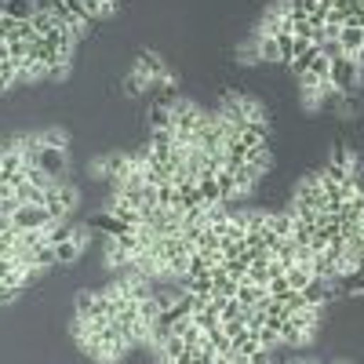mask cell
<instances>
[{"mask_svg": "<svg viewBox=\"0 0 364 364\" xmlns=\"http://www.w3.org/2000/svg\"><path fill=\"white\" fill-rule=\"evenodd\" d=\"M339 364H343V360H339Z\"/></svg>", "mask_w": 364, "mask_h": 364, "instance_id": "31", "label": "cell"}, {"mask_svg": "<svg viewBox=\"0 0 364 364\" xmlns=\"http://www.w3.org/2000/svg\"><path fill=\"white\" fill-rule=\"evenodd\" d=\"M22 295V288H15V284H8V281H0V306H8V302H15Z\"/></svg>", "mask_w": 364, "mask_h": 364, "instance_id": "26", "label": "cell"}, {"mask_svg": "<svg viewBox=\"0 0 364 364\" xmlns=\"http://www.w3.org/2000/svg\"><path fill=\"white\" fill-rule=\"evenodd\" d=\"M18 84V66L11 63V58H0V91H8Z\"/></svg>", "mask_w": 364, "mask_h": 364, "instance_id": "22", "label": "cell"}, {"mask_svg": "<svg viewBox=\"0 0 364 364\" xmlns=\"http://www.w3.org/2000/svg\"><path fill=\"white\" fill-rule=\"evenodd\" d=\"M321 8V0H288V15L291 18H310Z\"/></svg>", "mask_w": 364, "mask_h": 364, "instance_id": "21", "label": "cell"}, {"mask_svg": "<svg viewBox=\"0 0 364 364\" xmlns=\"http://www.w3.org/2000/svg\"><path fill=\"white\" fill-rule=\"evenodd\" d=\"M70 70H73V55L70 51H55L48 58V80H63V77H70Z\"/></svg>", "mask_w": 364, "mask_h": 364, "instance_id": "14", "label": "cell"}, {"mask_svg": "<svg viewBox=\"0 0 364 364\" xmlns=\"http://www.w3.org/2000/svg\"><path fill=\"white\" fill-rule=\"evenodd\" d=\"M29 80H48V63L41 55H26L18 63V84H29Z\"/></svg>", "mask_w": 364, "mask_h": 364, "instance_id": "5", "label": "cell"}, {"mask_svg": "<svg viewBox=\"0 0 364 364\" xmlns=\"http://www.w3.org/2000/svg\"><path fill=\"white\" fill-rule=\"evenodd\" d=\"M237 58H240V63H252V66H262V58H259V48H255V41H252L248 48H240V51H237Z\"/></svg>", "mask_w": 364, "mask_h": 364, "instance_id": "25", "label": "cell"}, {"mask_svg": "<svg viewBox=\"0 0 364 364\" xmlns=\"http://www.w3.org/2000/svg\"><path fill=\"white\" fill-rule=\"evenodd\" d=\"M266 230L277 233L281 240H291V233H295V215H291V211H269V215H266Z\"/></svg>", "mask_w": 364, "mask_h": 364, "instance_id": "6", "label": "cell"}, {"mask_svg": "<svg viewBox=\"0 0 364 364\" xmlns=\"http://www.w3.org/2000/svg\"><path fill=\"white\" fill-rule=\"evenodd\" d=\"M73 314L77 317H84V321H91V314H95V291H77V302H73Z\"/></svg>", "mask_w": 364, "mask_h": 364, "instance_id": "19", "label": "cell"}, {"mask_svg": "<svg viewBox=\"0 0 364 364\" xmlns=\"http://www.w3.org/2000/svg\"><path fill=\"white\" fill-rule=\"evenodd\" d=\"M0 58H8V44L4 41H0Z\"/></svg>", "mask_w": 364, "mask_h": 364, "instance_id": "29", "label": "cell"}, {"mask_svg": "<svg viewBox=\"0 0 364 364\" xmlns=\"http://www.w3.org/2000/svg\"><path fill=\"white\" fill-rule=\"evenodd\" d=\"M0 22H4V8H0Z\"/></svg>", "mask_w": 364, "mask_h": 364, "instance_id": "30", "label": "cell"}, {"mask_svg": "<svg viewBox=\"0 0 364 364\" xmlns=\"http://www.w3.org/2000/svg\"><path fill=\"white\" fill-rule=\"evenodd\" d=\"M37 139H41V146H51V149H70V135H66L63 128H48V132H41Z\"/></svg>", "mask_w": 364, "mask_h": 364, "instance_id": "20", "label": "cell"}, {"mask_svg": "<svg viewBox=\"0 0 364 364\" xmlns=\"http://www.w3.org/2000/svg\"><path fill=\"white\" fill-rule=\"evenodd\" d=\"M331 87L339 91V95H353V91L360 87V66L353 55H336L331 58V73H328Z\"/></svg>", "mask_w": 364, "mask_h": 364, "instance_id": "1", "label": "cell"}, {"mask_svg": "<svg viewBox=\"0 0 364 364\" xmlns=\"http://www.w3.org/2000/svg\"><path fill=\"white\" fill-rule=\"evenodd\" d=\"M29 164H37L48 178H63L66 171H70V154H66V149H51V146H37V154L33 157H26Z\"/></svg>", "mask_w": 364, "mask_h": 364, "instance_id": "2", "label": "cell"}, {"mask_svg": "<svg viewBox=\"0 0 364 364\" xmlns=\"http://www.w3.org/2000/svg\"><path fill=\"white\" fill-rule=\"evenodd\" d=\"M139 77H146V80H157V77H164L168 73V66H164V58L157 55V51H139L135 55V66H132Z\"/></svg>", "mask_w": 364, "mask_h": 364, "instance_id": "4", "label": "cell"}, {"mask_svg": "<svg viewBox=\"0 0 364 364\" xmlns=\"http://www.w3.org/2000/svg\"><path fill=\"white\" fill-rule=\"evenodd\" d=\"M252 41H255V48H259V58H262V63H281V48H277V37L255 33Z\"/></svg>", "mask_w": 364, "mask_h": 364, "instance_id": "16", "label": "cell"}, {"mask_svg": "<svg viewBox=\"0 0 364 364\" xmlns=\"http://www.w3.org/2000/svg\"><path fill=\"white\" fill-rule=\"evenodd\" d=\"M336 44H339V51H343V55H357V51L364 48V29H360V26H343Z\"/></svg>", "mask_w": 364, "mask_h": 364, "instance_id": "11", "label": "cell"}, {"mask_svg": "<svg viewBox=\"0 0 364 364\" xmlns=\"http://www.w3.org/2000/svg\"><path fill=\"white\" fill-rule=\"evenodd\" d=\"M197 190H200V200H204V204H226L215 171H200V175H197Z\"/></svg>", "mask_w": 364, "mask_h": 364, "instance_id": "7", "label": "cell"}, {"mask_svg": "<svg viewBox=\"0 0 364 364\" xmlns=\"http://www.w3.org/2000/svg\"><path fill=\"white\" fill-rule=\"evenodd\" d=\"M84 8L91 18H113L117 15V0H84Z\"/></svg>", "mask_w": 364, "mask_h": 364, "instance_id": "18", "label": "cell"}, {"mask_svg": "<svg viewBox=\"0 0 364 364\" xmlns=\"http://www.w3.org/2000/svg\"><path fill=\"white\" fill-rule=\"evenodd\" d=\"M55 219H51V211L44 204H22L15 215H11V226L22 233V230H48Z\"/></svg>", "mask_w": 364, "mask_h": 364, "instance_id": "3", "label": "cell"}, {"mask_svg": "<svg viewBox=\"0 0 364 364\" xmlns=\"http://www.w3.org/2000/svg\"><path fill=\"white\" fill-rule=\"evenodd\" d=\"M237 142L245 146V149L269 146V132H266V128H259V124H245V128H237Z\"/></svg>", "mask_w": 364, "mask_h": 364, "instance_id": "12", "label": "cell"}, {"mask_svg": "<svg viewBox=\"0 0 364 364\" xmlns=\"http://www.w3.org/2000/svg\"><path fill=\"white\" fill-rule=\"evenodd\" d=\"M245 164H252L255 171H269V168H273V157H269V146H255V149H248V157H245Z\"/></svg>", "mask_w": 364, "mask_h": 364, "instance_id": "17", "label": "cell"}, {"mask_svg": "<svg viewBox=\"0 0 364 364\" xmlns=\"http://www.w3.org/2000/svg\"><path fill=\"white\" fill-rule=\"evenodd\" d=\"M4 161H8V142H0V168H4Z\"/></svg>", "mask_w": 364, "mask_h": 364, "instance_id": "27", "label": "cell"}, {"mask_svg": "<svg viewBox=\"0 0 364 364\" xmlns=\"http://www.w3.org/2000/svg\"><path fill=\"white\" fill-rule=\"evenodd\" d=\"M269 295H266V288L262 284H252V281H240V288H237V302L240 306H248V310H255V306H262Z\"/></svg>", "mask_w": 364, "mask_h": 364, "instance_id": "10", "label": "cell"}, {"mask_svg": "<svg viewBox=\"0 0 364 364\" xmlns=\"http://www.w3.org/2000/svg\"><path fill=\"white\" fill-rule=\"evenodd\" d=\"M29 44H33V41H8V58H11L15 66H18L22 58L29 55Z\"/></svg>", "mask_w": 364, "mask_h": 364, "instance_id": "24", "label": "cell"}, {"mask_svg": "<svg viewBox=\"0 0 364 364\" xmlns=\"http://www.w3.org/2000/svg\"><path fill=\"white\" fill-rule=\"evenodd\" d=\"M124 91H128V95H146V91H149V80L146 77H139L135 70L124 77Z\"/></svg>", "mask_w": 364, "mask_h": 364, "instance_id": "23", "label": "cell"}, {"mask_svg": "<svg viewBox=\"0 0 364 364\" xmlns=\"http://www.w3.org/2000/svg\"><path fill=\"white\" fill-rule=\"evenodd\" d=\"M29 26H33V33H37V37H51L55 29H58V18H55L48 8H37V15L29 18Z\"/></svg>", "mask_w": 364, "mask_h": 364, "instance_id": "15", "label": "cell"}, {"mask_svg": "<svg viewBox=\"0 0 364 364\" xmlns=\"http://www.w3.org/2000/svg\"><path fill=\"white\" fill-rule=\"evenodd\" d=\"M149 120V132H175V120H171V106L168 102H154L146 113Z\"/></svg>", "mask_w": 364, "mask_h": 364, "instance_id": "8", "label": "cell"}, {"mask_svg": "<svg viewBox=\"0 0 364 364\" xmlns=\"http://www.w3.org/2000/svg\"><path fill=\"white\" fill-rule=\"evenodd\" d=\"M0 8H4L8 18H18V22H29L37 15V4L33 0H0Z\"/></svg>", "mask_w": 364, "mask_h": 364, "instance_id": "13", "label": "cell"}, {"mask_svg": "<svg viewBox=\"0 0 364 364\" xmlns=\"http://www.w3.org/2000/svg\"><path fill=\"white\" fill-rule=\"evenodd\" d=\"M353 58H357V66H360V70H364V48H360V51H357V55H353Z\"/></svg>", "mask_w": 364, "mask_h": 364, "instance_id": "28", "label": "cell"}, {"mask_svg": "<svg viewBox=\"0 0 364 364\" xmlns=\"http://www.w3.org/2000/svg\"><path fill=\"white\" fill-rule=\"evenodd\" d=\"M284 281H288L291 291H306L310 281H314V269H310L306 262H291V266L284 269Z\"/></svg>", "mask_w": 364, "mask_h": 364, "instance_id": "9", "label": "cell"}]
</instances>
